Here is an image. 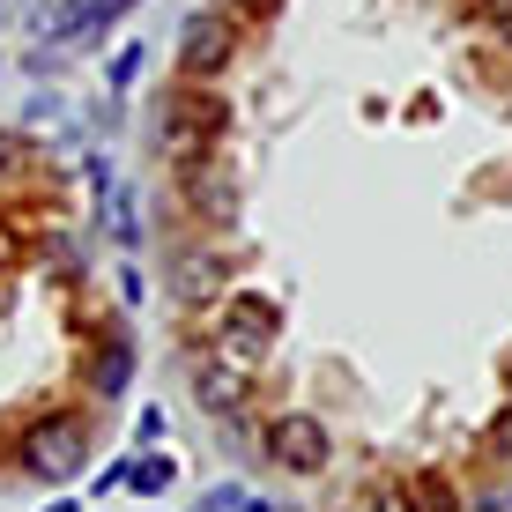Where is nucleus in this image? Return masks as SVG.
Returning a JSON list of instances; mask_svg holds the SVG:
<instances>
[{"label": "nucleus", "instance_id": "nucleus-1", "mask_svg": "<svg viewBox=\"0 0 512 512\" xmlns=\"http://www.w3.org/2000/svg\"><path fill=\"white\" fill-rule=\"evenodd\" d=\"M90 461V423L82 416H45L38 431H23V468L38 483H75Z\"/></svg>", "mask_w": 512, "mask_h": 512}, {"label": "nucleus", "instance_id": "nucleus-2", "mask_svg": "<svg viewBox=\"0 0 512 512\" xmlns=\"http://www.w3.org/2000/svg\"><path fill=\"white\" fill-rule=\"evenodd\" d=\"M231 60H238V23H231V15H216V8H193L179 23V67H186V82H216Z\"/></svg>", "mask_w": 512, "mask_h": 512}, {"label": "nucleus", "instance_id": "nucleus-3", "mask_svg": "<svg viewBox=\"0 0 512 512\" xmlns=\"http://www.w3.org/2000/svg\"><path fill=\"white\" fill-rule=\"evenodd\" d=\"M216 349H223L231 364H245V372H253V364L275 349V305H268V297H253V290H245V297H223Z\"/></svg>", "mask_w": 512, "mask_h": 512}, {"label": "nucleus", "instance_id": "nucleus-4", "mask_svg": "<svg viewBox=\"0 0 512 512\" xmlns=\"http://www.w3.org/2000/svg\"><path fill=\"white\" fill-rule=\"evenodd\" d=\"M327 453H334V438H327V423L312 409H282L268 423V461H282L290 475H320Z\"/></svg>", "mask_w": 512, "mask_h": 512}, {"label": "nucleus", "instance_id": "nucleus-5", "mask_svg": "<svg viewBox=\"0 0 512 512\" xmlns=\"http://www.w3.org/2000/svg\"><path fill=\"white\" fill-rule=\"evenodd\" d=\"M193 394H201V409H208V416L238 423V416H245V401H253V372H245V364H231L223 349H216V357H193Z\"/></svg>", "mask_w": 512, "mask_h": 512}, {"label": "nucleus", "instance_id": "nucleus-6", "mask_svg": "<svg viewBox=\"0 0 512 512\" xmlns=\"http://www.w3.org/2000/svg\"><path fill=\"white\" fill-rule=\"evenodd\" d=\"M223 290H231V260H223L216 245H193V253L171 260V297H179V305H216Z\"/></svg>", "mask_w": 512, "mask_h": 512}, {"label": "nucleus", "instance_id": "nucleus-7", "mask_svg": "<svg viewBox=\"0 0 512 512\" xmlns=\"http://www.w3.org/2000/svg\"><path fill=\"white\" fill-rule=\"evenodd\" d=\"M179 193H186L193 216H208V223H231V216H238V186H231V171H223L216 156L179 164Z\"/></svg>", "mask_w": 512, "mask_h": 512}, {"label": "nucleus", "instance_id": "nucleus-8", "mask_svg": "<svg viewBox=\"0 0 512 512\" xmlns=\"http://www.w3.org/2000/svg\"><path fill=\"white\" fill-rule=\"evenodd\" d=\"M127 8H134V0H67V8H52L45 23H38V30H45V38H52V45L67 52V45H82V38H90V30L119 23V15H127Z\"/></svg>", "mask_w": 512, "mask_h": 512}, {"label": "nucleus", "instance_id": "nucleus-9", "mask_svg": "<svg viewBox=\"0 0 512 512\" xmlns=\"http://www.w3.org/2000/svg\"><path fill=\"white\" fill-rule=\"evenodd\" d=\"M156 119H171V127H201V134H223V127H231V104L208 90V82H179V90L156 104Z\"/></svg>", "mask_w": 512, "mask_h": 512}, {"label": "nucleus", "instance_id": "nucleus-10", "mask_svg": "<svg viewBox=\"0 0 512 512\" xmlns=\"http://www.w3.org/2000/svg\"><path fill=\"white\" fill-rule=\"evenodd\" d=\"M401 498H409L416 512H461V498H453V483L438 468H416L409 483H401Z\"/></svg>", "mask_w": 512, "mask_h": 512}, {"label": "nucleus", "instance_id": "nucleus-11", "mask_svg": "<svg viewBox=\"0 0 512 512\" xmlns=\"http://www.w3.org/2000/svg\"><path fill=\"white\" fill-rule=\"evenodd\" d=\"M90 379H97V394H119V386L134 379V349H127V334H104V357L90 364Z\"/></svg>", "mask_w": 512, "mask_h": 512}, {"label": "nucleus", "instance_id": "nucleus-12", "mask_svg": "<svg viewBox=\"0 0 512 512\" xmlns=\"http://www.w3.org/2000/svg\"><path fill=\"white\" fill-rule=\"evenodd\" d=\"M127 483L141 498H164V490L179 483V461H171V453H141V461H127Z\"/></svg>", "mask_w": 512, "mask_h": 512}, {"label": "nucleus", "instance_id": "nucleus-13", "mask_svg": "<svg viewBox=\"0 0 512 512\" xmlns=\"http://www.w3.org/2000/svg\"><path fill=\"white\" fill-rule=\"evenodd\" d=\"M104 231H112L119 245H141V216H134V193H112V201H104Z\"/></svg>", "mask_w": 512, "mask_h": 512}, {"label": "nucleus", "instance_id": "nucleus-14", "mask_svg": "<svg viewBox=\"0 0 512 512\" xmlns=\"http://www.w3.org/2000/svg\"><path fill=\"white\" fill-rule=\"evenodd\" d=\"M483 453H490V468H512V409H498V416H490Z\"/></svg>", "mask_w": 512, "mask_h": 512}, {"label": "nucleus", "instance_id": "nucleus-15", "mask_svg": "<svg viewBox=\"0 0 512 512\" xmlns=\"http://www.w3.org/2000/svg\"><path fill=\"white\" fill-rule=\"evenodd\" d=\"M208 8H216V15H231V23H268L282 0H208Z\"/></svg>", "mask_w": 512, "mask_h": 512}, {"label": "nucleus", "instance_id": "nucleus-16", "mask_svg": "<svg viewBox=\"0 0 512 512\" xmlns=\"http://www.w3.org/2000/svg\"><path fill=\"white\" fill-rule=\"evenodd\" d=\"M141 60H149V52H141V45H119V60H112V90H134Z\"/></svg>", "mask_w": 512, "mask_h": 512}, {"label": "nucleus", "instance_id": "nucleus-17", "mask_svg": "<svg viewBox=\"0 0 512 512\" xmlns=\"http://www.w3.org/2000/svg\"><path fill=\"white\" fill-rule=\"evenodd\" d=\"M82 179H90V186L104 193V201L119 193V186H112V156H82Z\"/></svg>", "mask_w": 512, "mask_h": 512}, {"label": "nucleus", "instance_id": "nucleus-18", "mask_svg": "<svg viewBox=\"0 0 512 512\" xmlns=\"http://www.w3.org/2000/svg\"><path fill=\"white\" fill-rule=\"evenodd\" d=\"M164 431H171V423H164V409H141V416H134V438H141V446H156Z\"/></svg>", "mask_w": 512, "mask_h": 512}, {"label": "nucleus", "instance_id": "nucleus-19", "mask_svg": "<svg viewBox=\"0 0 512 512\" xmlns=\"http://www.w3.org/2000/svg\"><path fill=\"white\" fill-rule=\"evenodd\" d=\"M60 119H67L60 97H30V127H60Z\"/></svg>", "mask_w": 512, "mask_h": 512}, {"label": "nucleus", "instance_id": "nucleus-20", "mask_svg": "<svg viewBox=\"0 0 512 512\" xmlns=\"http://www.w3.org/2000/svg\"><path fill=\"white\" fill-rule=\"evenodd\" d=\"M483 15H490V23H498V38L512 45V0H483Z\"/></svg>", "mask_w": 512, "mask_h": 512}, {"label": "nucleus", "instance_id": "nucleus-21", "mask_svg": "<svg viewBox=\"0 0 512 512\" xmlns=\"http://www.w3.org/2000/svg\"><path fill=\"white\" fill-rule=\"evenodd\" d=\"M208 505H216V512H238L245 490H238V483H216V490H208Z\"/></svg>", "mask_w": 512, "mask_h": 512}, {"label": "nucleus", "instance_id": "nucleus-22", "mask_svg": "<svg viewBox=\"0 0 512 512\" xmlns=\"http://www.w3.org/2000/svg\"><path fill=\"white\" fill-rule=\"evenodd\" d=\"M141 290H149V282H141V268H119V297H127V305H141Z\"/></svg>", "mask_w": 512, "mask_h": 512}, {"label": "nucleus", "instance_id": "nucleus-23", "mask_svg": "<svg viewBox=\"0 0 512 512\" xmlns=\"http://www.w3.org/2000/svg\"><path fill=\"white\" fill-rule=\"evenodd\" d=\"M238 512H290V505H268V498H245Z\"/></svg>", "mask_w": 512, "mask_h": 512}, {"label": "nucleus", "instance_id": "nucleus-24", "mask_svg": "<svg viewBox=\"0 0 512 512\" xmlns=\"http://www.w3.org/2000/svg\"><path fill=\"white\" fill-rule=\"evenodd\" d=\"M475 512H512V498H483V505H475Z\"/></svg>", "mask_w": 512, "mask_h": 512}, {"label": "nucleus", "instance_id": "nucleus-25", "mask_svg": "<svg viewBox=\"0 0 512 512\" xmlns=\"http://www.w3.org/2000/svg\"><path fill=\"white\" fill-rule=\"evenodd\" d=\"M45 512H82V505H67V498H60V505H45Z\"/></svg>", "mask_w": 512, "mask_h": 512}, {"label": "nucleus", "instance_id": "nucleus-26", "mask_svg": "<svg viewBox=\"0 0 512 512\" xmlns=\"http://www.w3.org/2000/svg\"><path fill=\"white\" fill-rule=\"evenodd\" d=\"M193 512H216V505H208V498H201V505H193Z\"/></svg>", "mask_w": 512, "mask_h": 512}, {"label": "nucleus", "instance_id": "nucleus-27", "mask_svg": "<svg viewBox=\"0 0 512 512\" xmlns=\"http://www.w3.org/2000/svg\"><path fill=\"white\" fill-rule=\"evenodd\" d=\"M505 386H512V357H505Z\"/></svg>", "mask_w": 512, "mask_h": 512}, {"label": "nucleus", "instance_id": "nucleus-28", "mask_svg": "<svg viewBox=\"0 0 512 512\" xmlns=\"http://www.w3.org/2000/svg\"><path fill=\"white\" fill-rule=\"evenodd\" d=\"M364 512H372V505H364Z\"/></svg>", "mask_w": 512, "mask_h": 512}]
</instances>
